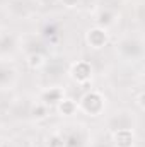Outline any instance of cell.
Instances as JSON below:
<instances>
[{"label": "cell", "mask_w": 145, "mask_h": 147, "mask_svg": "<svg viewBox=\"0 0 145 147\" xmlns=\"http://www.w3.org/2000/svg\"><path fill=\"white\" fill-rule=\"evenodd\" d=\"M114 140H116V147H132L133 146V135H132V132H128L126 139H121L118 134H114Z\"/></svg>", "instance_id": "obj_3"}, {"label": "cell", "mask_w": 145, "mask_h": 147, "mask_svg": "<svg viewBox=\"0 0 145 147\" xmlns=\"http://www.w3.org/2000/svg\"><path fill=\"white\" fill-rule=\"evenodd\" d=\"M0 41H2V38H0Z\"/></svg>", "instance_id": "obj_6"}, {"label": "cell", "mask_w": 145, "mask_h": 147, "mask_svg": "<svg viewBox=\"0 0 145 147\" xmlns=\"http://www.w3.org/2000/svg\"><path fill=\"white\" fill-rule=\"evenodd\" d=\"M87 39H89V43H91L94 48H101V46H104V43L108 41V34H106L104 29H101V28H94V29L89 31Z\"/></svg>", "instance_id": "obj_1"}, {"label": "cell", "mask_w": 145, "mask_h": 147, "mask_svg": "<svg viewBox=\"0 0 145 147\" xmlns=\"http://www.w3.org/2000/svg\"><path fill=\"white\" fill-rule=\"evenodd\" d=\"M58 110L62 111V113H65V115H70V113H73V111L77 110V105L73 103L72 99H60Z\"/></svg>", "instance_id": "obj_2"}, {"label": "cell", "mask_w": 145, "mask_h": 147, "mask_svg": "<svg viewBox=\"0 0 145 147\" xmlns=\"http://www.w3.org/2000/svg\"><path fill=\"white\" fill-rule=\"evenodd\" d=\"M63 2V5H67V7H75L77 5V0H62Z\"/></svg>", "instance_id": "obj_5"}, {"label": "cell", "mask_w": 145, "mask_h": 147, "mask_svg": "<svg viewBox=\"0 0 145 147\" xmlns=\"http://www.w3.org/2000/svg\"><path fill=\"white\" fill-rule=\"evenodd\" d=\"M28 65H29L31 69H39V67L43 65V57H41V55H36V53L29 55V58H28Z\"/></svg>", "instance_id": "obj_4"}]
</instances>
